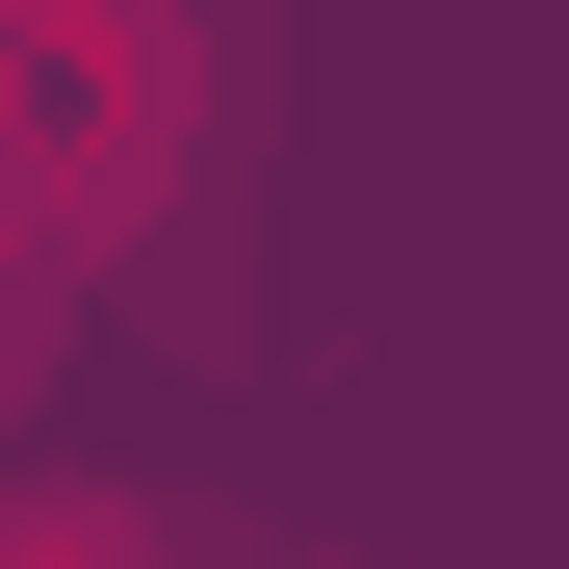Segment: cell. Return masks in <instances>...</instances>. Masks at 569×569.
<instances>
[{
    "label": "cell",
    "instance_id": "cell-1",
    "mask_svg": "<svg viewBox=\"0 0 569 569\" xmlns=\"http://www.w3.org/2000/svg\"><path fill=\"white\" fill-rule=\"evenodd\" d=\"M181 156V27L156 0H0V208L27 233H130Z\"/></svg>",
    "mask_w": 569,
    "mask_h": 569
}]
</instances>
